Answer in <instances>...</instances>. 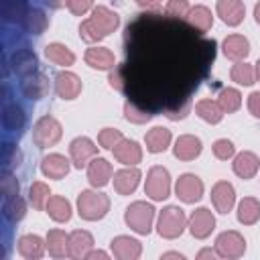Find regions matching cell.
I'll return each mask as SVG.
<instances>
[{"mask_svg":"<svg viewBox=\"0 0 260 260\" xmlns=\"http://www.w3.org/2000/svg\"><path fill=\"white\" fill-rule=\"evenodd\" d=\"M110 248H112V254L118 258V260H136L140 258L142 254V244L130 236H118L110 242Z\"/></svg>","mask_w":260,"mask_h":260,"instance_id":"cell-13","label":"cell"},{"mask_svg":"<svg viewBox=\"0 0 260 260\" xmlns=\"http://www.w3.org/2000/svg\"><path fill=\"white\" fill-rule=\"evenodd\" d=\"M122 138H124L122 132L116 130V128H104V130L98 134V142H100V146H102V148H108V150H112Z\"/></svg>","mask_w":260,"mask_h":260,"instance_id":"cell-45","label":"cell"},{"mask_svg":"<svg viewBox=\"0 0 260 260\" xmlns=\"http://www.w3.org/2000/svg\"><path fill=\"white\" fill-rule=\"evenodd\" d=\"M10 65H12V69H14L16 75L26 77V75H30V73L37 71L39 59H37V55L30 49H16L10 55Z\"/></svg>","mask_w":260,"mask_h":260,"instance_id":"cell-19","label":"cell"},{"mask_svg":"<svg viewBox=\"0 0 260 260\" xmlns=\"http://www.w3.org/2000/svg\"><path fill=\"white\" fill-rule=\"evenodd\" d=\"M45 57L55 63V65H61V67H69L75 63V55L69 47H65L63 43H49L45 47Z\"/></svg>","mask_w":260,"mask_h":260,"instance_id":"cell-32","label":"cell"},{"mask_svg":"<svg viewBox=\"0 0 260 260\" xmlns=\"http://www.w3.org/2000/svg\"><path fill=\"white\" fill-rule=\"evenodd\" d=\"M20 87H22V93H24L26 98H30V100H41V98H45V95L49 93V79H47V75L35 71V73H30V75L22 77Z\"/></svg>","mask_w":260,"mask_h":260,"instance_id":"cell-22","label":"cell"},{"mask_svg":"<svg viewBox=\"0 0 260 260\" xmlns=\"http://www.w3.org/2000/svg\"><path fill=\"white\" fill-rule=\"evenodd\" d=\"M93 246V236L85 230H75L69 234V256L79 260V258H85L87 252L91 250Z\"/></svg>","mask_w":260,"mask_h":260,"instance_id":"cell-26","label":"cell"},{"mask_svg":"<svg viewBox=\"0 0 260 260\" xmlns=\"http://www.w3.org/2000/svg\"><path fill=\"white\" fill-rule=\"evenodd\" d=\"M187 22L195 28V30H199V32H207L209 28H211V24H213V14H211V10L207 8V6H203V4H197V6H193L189 12H187Z\"/></svg>","mask_w":260,"mask_h":260,"instance_id":"cell-31","label":"cell"},{"mask_svg":"<svg viewBox=\"0 0 260 260\" xmlns=\"http://www.w3.org/2000/svg\"><path fill=\"white\" fill-rule=\"evenodd\" d=\"M211 150H213L215 158H219V160H228V158H232V156L236 154V146H234L232 140H228V138L215 140L213 146H211Z\"/></svg>","mask_w":260,"mask_h":260,"instance_id":"cell-46","label":"cell"},{"mask_svg":"<svg viewBox=\"0 0 260 260\" xmlns=\"http://www.w3.org/2000/svg\"><path fill=\"white\" fill-rule=\"evenodd\" d=\"M55 91L61 100H75L81 93V79L71 71H59L55 77Z\"/></svg>","mask_w":260,"mask_h":260,"instance_id":"cell-14","label":"cell"},{"mask_svg":"<svg viewBox=\"0 0 260 260\" xmlns=\"http://www.w3.org/2000/svg\"><path fill=\"white\" fill-rule=\"evenodd\" d=\"M45 2H47L51 8H55V10H57V8H63V6L67 4V0H45Z\"/></svg>","mask_w":260,"mask_h":260,"instance_id":"cell-54","label":"cell"},{"mask_svg":"<svg viewBox=\"0 0 260 260\" xmlns=\"http://www.w3.org/2000/svg\"><path fill=\"white\" fill-rule=\"evenodd\" d=\"M144 142H146V150L148 152H152V154L165 152L169 148V144H171V130H167L162 126H154L152 130L146 132Z\"/></svg>","mask_w":260,"mask_h":260,"instance_id":"cell-28","label":"cell"},{"mask_svg":"<svg viewBox=\"0 0 260 260\" xmlns=\"http://www.w3.org/2000/svg\"><path fill=\"white\" fill-rule=\"evenodd\" d=\"M47 250V240H43L37 234H26L18 240V254L26 260H39L43 258Z\"/></svg>","mask_w":260,"mask_h":260,"instance_id":"cell-23","label":"cell"},{"mask_svg":"<svg viewBox=\"0 0 260 260\" xmlns=\"http://www.w3.org/2000/svg\"><path fill=\"white\" fill-rule=\"evenodd\" d=\"M217 104L221 106L223 114H232L236 110H240L242 106V93L236 87H223L217 95Z\"/></svg>","mask_w":260,"mask_h":260,"instance_id":"cell-39","label":"cell"},{"mask_svg":"<svg viewBox=\"0 0 260 260\" xmlns=\"http://www.w3.org/2000/svg\"><path fill=\"white\" fill-rule=\"evenodd\" d=\"M0 191H2V197H4V199L18 195V191H20V183L16 181V177L12 175V171H2Z\"/></svg>","mask_w":260,"mask_h":260,"instance_id":"cell-42","label":"cell"},{"mask_svg":"<svg viewBox=\"0 0 260 260\" xmlns=\"http://www.w3.org/2000/svg\"><path fill=\"white\" fill-rule=\"evenodd\" d=\"M230 75H232V81H236L238 85H252L256 81V69L246 61H236Z\"/></svg>","mask_w":260,"mask_h":260,"instance_id":"cell-37","label":"cell"},{"mask_svg":"<svg viewBox=\"0 0 260 260\" xmlns=\"http://www.w3.org/2000/svg\"><path fill=\"white\" fill-rule=\"evenodd\" d=\"M215 230V217L207 207H197L189 215V232L197 240H205Z\"/></svg>","mask_w":260,"mask_h":260,"instance_id":"cell-9","label":"cell"},{"mask_svg":"<svg viewBox=\"0 0 260 260\" xmlns=\"http://www.w3.org/2000/svg\"><path fill=\"white\" fill-rule=\"evenodd\" d=\"M248 110L254 118H260V91H252L248 95Z\"/></svg>","mask_w":260,"mask_h":260,"instance_id":"cell-50","label":"cell"},{"mask_svg":"<svg viewBox=\"0 0 260 260\" xmlns=\"http://www.w3.org/2000/svg\"><path fill=\"white\" fill-rule=\"evenodd\" d=\"M232 167H234V173H236L240 179H252V177L258 173V169H260V160H258V156H256L254 152L242 150L240 154L234 156Z\"/></svg>","mask_w":260,"mask_h":260,"instance_id":"cell-24","label":"cell"},{"mask_svg":"<svg viewBox=\"0 0 260 260\" xmlns=\"http://www.w3.org/2000/svg\"><path fill=\"white\" fill-rule=\"evenodd\" d=\"M28 10L26 0H2V18L6 22H24Z\"/></svg>","mask_w":260,"mask_h":260,"instance_id":"cell-35","label":"cell"},{"mask_svg":"<svg viewBox=\"0 0 260 260\" xmlns=\"http://www.w3.org/2000/svg\"><path fill=\"white\" fill-rule=\"evenodd\" d=\"M95 154H98V146H95V142H93L91 138H87V136H77V138H73L71 144H69V156H71L73 167H77V169L87 167L89 160H91Z\"/></svg>","mask_w":260,"mask_h":260,"instance_id":"cell-8","label":"cell"},{"mask_svg":"<svg viewBox=\"0 0 260 260\" xmlns=\"http://www.w3.org/2000/svg\"><path fill=\"white\" fill-rule=\"evenodd\" d=\"M67 8L75 16H83L93 8V0H67Z\"/></svg>","mask_w":260,"mask_h":260,"instance_id":"cell-48","label":"cell"},{"mask_svg":"<svg viewBox=\"0 0 260 260\" xmlns=\"http://www.w3.org/2000/svg\"><path fill=\"white\" fill-rule=\"evenodd\" d=\"M201 140L193 134H183L175 140V146H173V154L179 158V160H193L201 154Z\"/></svg>","mask_w":260,"mask_h":260,"instance_id":"cell-20","label":"cell"},{"mask_svg":"<svg viewBox=\"0 0 260 260\" xmlns=\"http://www.w3.org/2000/svg\"><path fill=\"white\" fill-rule=\"evenodd\" d=\"M140 171L136 167H126L114 173V189L118 195H130L136 191L138 183H140Z\"/></svg>","mask_w":260,"mask_h":260,"instance_id":"cell-16","label":"cell"},{"mask_svg":"<svg viewBox=\"0 0 260 260\" xmlns=\"http://www.w3.org/2000/svg\"><path fill=\"white\" fill-rule=\"evenodd\" d=\"M61 134H63V128H61L59 120L53 116H41L35 122L32 140L39 148H49V146L57 144L61 140Z\"/></svg>","mask_w":260,"mask_h":260,"instance_id":"cell-4","label":"cell"},{"mask_svg":"<svg viewBox=\"0 0 260 260\" xmlns=\"http://www.w3.org/2000/svg\"><path fill=\"white\" fill-rule=\"evenodd\" d=\"M187 228V217L185 211L177 205H167L160 213H158V221H156V232L160 238L167 240H175L179 238Z\"/></svg>","mask_w":260,"mask_h":260,"instance_id":"cell-3","label":"cell"},{"mask_svg":"<svg viewBox=\"0 0 260 260\" xmlns=\"http://www.w3.org/2000/svg\"><path fill=\"white\" fill-rule=\"evenodd\" d=\"M71 169L69 158H65L59 152H51L41 160V173L49 179H63Z\"/></svg>","mask_w":260,"mask_h":260,"instance_id":"cell-18","label":"cell"},{"mask_svg":"<svg viewBox=\"0 0 260 260\" xmlns=\"http://www.w3.org/2000/svg\"><path fill=\"white\" fill-rule=\"evenodd\" d=\"M85 63L93 69H102V71H110L114 65H116V59H114V53L106 47H89L83 55Z\"/></svg>","mask_w":260,"mask_h":260,"instance_id":"cell-25","label":"cell"},{"mask_svg":"<svg viewBox=\"0 0 260 260\" xmlns=\"http://www.w3.org/2000/svg\"><path fill=\"white\" fill-rule=\"evenodd\" d=\"M2 213L6 219L10 221H20L24 215H26V203L20 195H14V197H8L4 199L2 203Z\"/></svg>","mask_w":260,"mask_h":260,"instance_id":"cell-36","label":"cell"},{"mask_svg":"<svg viewBox=\"0 0 260 260\" xmlns=\"http://www.w3.org/2000/svg\"><path fill=\"white\" fill-rule=\"evenodd\" d=\"M221 49L230 61H244L250 53V43L244 35H230L223 39Z\"/></svg>","mask_w":260,"mask_h":260,"instance_id":"cell-21","label":"cell"},{"mask_svg":"<svg viewBox=\"0 0 260 260\" xmlns=\"http://www.w3.org/2000/svg\"><path fill=\"white\" fill-rule=\"evenodd\" d=\"M91 22L100 28V32L104 35V37H108V35H112L118 26H120V16H118V12H114V10H110L108 6H95L93 10H91Z\"/></svg>","mask_w":260,"mask_h":260,"instance_id":"cell-17","label":"cell"},{"mask_svg":"<svg viewBox=\"0 0 260 260\" xmlns=\"http://www.w3.org/2000/svg\"><path fill=\"white\" fill-rule=\"evenodd\" d=\"M45 211L49 213V217L53 221H59V223H65L71 219V203L61 195H51Z\"/></svg>","mask_w":260,"mask_h":260,"instance_id":"cell-30","label":"cell"},{"mask_svg":"<svg viewBox=\"0 0 260 260\" xmlns=\"http://www.w3.org/2000/svg\"><path fill=\"white\" fill-rule=\"evenodd\" d=\"M124 116H126V120L132 122V124H144V122H148V120L152 118V114H150L146 108H142L140 104H136V102H132V100H128V102L124 104Z\"/></svg>","mask_w":260,"mask_h":260,"instance_id":"cell-41","label":"cell"},{"mask_svg":"<svg viewBox=\"0 0 260 260\" xmlns=\"http://www.w3.org/2000/svg\"><path fill=\"white\" fill-rule=\"evenodd\" d=\"M175 193L183 203H197L203 197V183L197 175L185 173L175 183Z\"/></svg>","mask_w":260,"mask_h":260,"instance_id":"cell-7","label":"cell"},{"mask_svg":"<svg viewBox=\"0 0 260 260\" xmlns=\"http://www.w3.org/2000/svg\"><path fill=\"white\" fill-rule=\"evenodd\" d=\"M165 10H167V14L173 16V18H185L191 8H189V2H187V0H169Z\"/></svg>","mask_w":260,"mask_h":260,"instance_id":"cell-47","label":"cell"},{"mask_svg":"<svg viewBox=\"0 0 260 260\" xmlns=\"http://www.w3.org/2000/svg\"><path fill=\"white\" fill-rule=\"evenodd\" d=\"M215 256H217V252L211 250V248H203V250L197 252V258H199V260H203V258H211V260H213Z\"/></svg>","mask_w":260,"mask_h":260,"instance_id":"cell-52","label":"cell"},{"mask_svg":"<svg viewBox=\"0 0 260 260\" xmlns=\"http://www.w3.org/2000/svg\"><path fill=\"white\" fill-rule=\"evenodd\" d=\"M45 240H47V252L53 258L69 256V236L63 230H49Z\"/></svg>","mask_w":260,"mask_h":260,"instance_id":"cell-29","label":"cell"},{"mask_svg":"<svg viewBox=\"0 0 260 260\" xmlns=\"http://www.w3.org/2000/svg\"><path fill=\"white\" fill-rule=\"evenodd\" d=\"M215 252L219 258H228V260L240 258L246 252V240L240 232H234V230L223 232L215 238Z\"/></svg>","mask_w":260,"mask_h":260,"instance_id":"cell-6","label":"cell"},{"mask_svg":"<svg viewBox=\"0 0 260 260\" xmlns=\"http://www.w3.org/2000/svg\"><path fill=\"white\" fill-rule=\"evenodd\" d=\"M195 112H197V116L203 120V122H207V124H219L221 122V118H223V110H221V106L215 102V100H199L197 104H195Z\"/></svg>","mask_w":260,"mask_h":260,"instance_id":"cell-34","label":"cell"},{"mask_svg":"<svg viewBox=\"0 0 260 260\" xmlns=\"http://www.w3.org/2000/svg\"><path fill=\"white\" fill-rule=\"evenodd\" d=\"M160 2H162V0H136V4H138L140 8H156Z\"/></svg>","mask_w":260,"mask_h":260,"instance_id":"cell-53","label":"cell"},{"mask_svg":"<svg viewBox=\"0 0 260 260\" xmlns=\"http://www.w3.org/2000/svg\"><path fill=\"white\" fill-rule=\"evenodd\" d=\"M124 67L122 65H114L112 69H110V85L114 87V89H118V91H122L124 89Z\"/></svg>","mask_w":260,"mask_h":260,"instance_id":"cell-49","label":"cell"},{"mask_svg":"<svg viewBox=\"0 0 260 260\" xmlns=\"http://www.w3.org/2000/svg\"><path fill=\"white\" fill-rule=\"evenodd\" d=\"M20 160H22L20 150H18L16 146H12V144H6L4 150H2V171H12V169H16V167L20 165Z\"/></svg>","mask_w":260,"mask_h":260,"instance_id":"cell-44","label":"cell"},{"mask_svg":"<svg viewBox=\"0 0 260 260\" xmlns=\"http://www.w3.org/2000/svg\"><path fill=\"white\" fill-rule=\"evenodd\" d=\"M211 203H213L215 211H219V213L232 211V207H234V203H236L234 185L228 183V181H217V183L211 187Z\"/></svg>","mask_w":260,"mask_h":260,"instance_id":"cell-10","label":"cell"},{"mask_svg":"<svg viewBox=\"0 0 260 260\" xmlns=\"http://www.w3.org/2000/svg\"><path fill=\"white\" fill-rule=\"evenodd\" d=\"M49 197H51L49 185H45V183H41V181H37V183L30 185V189H28V201L32 203L35 209H45Z\"/></svg>","mask_w":260,"mask_h":260,"instance_id":"cell-40","label":"cell"},{"mask_svg":"<svg viewBox=\"0 0 260 260\" xmlns=\"http://www.w3.org/2000/svg\"><path fill=\"white\" fill-rule=\"evenodd\" d=\"M124 221L132 232L140 236H148L152 230V221H154V207L146 201H134L126 207Z\"/></svg>","mask_w":260,"mask_h":260,"instance_id":"cell-2","label":"cell"},{"mask_svg":"<svg viewBox=\"0 0 260 260\" xmlns=\"http://www.w3.org/2000/svg\"><path fill=\"white\" fill-rule=\"evenodd\" d=\"M254 18H256V22L260 24V2L254 6Z\"/></svg>","mask_w":260,"mask_h":260,"instance_id":"cell-56","label":"cell"},{"mask_svg":"<svg viewBox=\"0 0 260 260\" xmlns=\"http://www.w3.org/2000/svg\"><path fill=\"white\" fill-rule=\"evenodd\" d=\"M114 158L118 162H122L124 167H134L142 160V148L136 140H130V138H122L114 148Z\"/></svg>","mask_w":260,"mask_h":260,"instance_id":"cell-11","label":"cell"},{"mask_svg":"<svg viewBox=\"0 0 260 260\" xmlns=\"http://www.w3.org/2000/svg\"><path fill=\"white\" fill-rule=\"evenodd\" d=\"M144 193L152 199V201H162L171 195V175L165 167L156 165L148 171L146 175V183H144Z\"/></svg>","mask_w":260,"mask_h":260,"instance_id":"cell-5","label":"cell"},{"mask_svg":"<svg viewBox=\"0 0 260 260\" xmlns=\"http://www.w3.org/2000/svg\"><path fill=\"white\" fill-rule=\"evenodd\" d=\"M47 26H49V16L41 8H30L24 18V28L32 35H41L47 30Z\"/></svg>","mask_w":260,"mask_h":260,"instance_id":"cell-38","label":"cell"},{"mask_svg":"<svg viewBox=\"0 0 260 260\" xmlns=\"http://www.w3.org/2000/svg\"><path fill=\"white\" fill-rule=\"evenodd\" d=\"M85 258H87V260H95V258L106 260V258H108V252H104V250H89Z\"/></svg>","mask_w":260,"mask_h":260,"instance_id":"cell-51","label":"cell"},{"mask_svg":"<svg viewBox=\"0 0 260 260\" xmlns=\"http://www.w3.org/2000/svg\"><path fill=\"white\" fill-rule=\"evenodd\" d=\"M114 177V169L112 165L102 158V156H93L87 165V181L91 187H106L110 183V179Z\"/></svg>","mask_w":260,"mask_h":260,"instance_id":"cell-12","label":"cell"},{"mask_svg":"<svg viewBox=\"0 0 260 260\" xmlns=\"http://www.w3.org/2000/svg\"><path fill=\"white\" fill-rule=\"evenodd\" d=\"M2 124L10 132H20L26 124V116H24L22 108L16 106L14 102H4V106H2Z\"/></svg>","mask_w":260,"mask_h":260,"instance_id":"cell-27","label":"cell"},{"mask_svg":"<svg viewBox=\"0 0 260 260\" xmlns=\"http://www.w3.org/2000/svg\"><path fill=\"white\" fill-rule=\"evenodd\" d=\"M79 37H81L85 43H100L102 39H106V37L100 32V28L91 22V18L81 20V24H79Z\"/></svg>","mask_w":260,"mask_h":260,"instance_id":"cell-43","label":"cell"},{"mask_svg":"<svg viewBox=\"0 0 260 260\" xmlns=\"http://www.w3.org/2000/svg\"><path fill=\"white\" fill-rule=\"evenodd\" d=\"M260 219V201L256 197H244L238 203V221L244 225H254Z\"/></svg>","mask_w":260,"mask_h":260,"instance_id":"cell-33","label":"cell"},{"mask_svg":"<svg viewBox=\"0 0 260 260\" xmlns=\"http://www.w3.org/2000/svg\"><path fill=\"white\" fill-rule=\"evenodd\" d=\"M160 258H179V260H183L185 256H183V254H179V252H165Z\"/></svg>","mask_w":260,"mask_h":260,"instance_id":"cell-55","label":"cell"},{"mask_svg":"<svg viewBox=\"0 0 260 260\" xmlns=\"http://www.w3.org/2000/svg\"><path fill=\"white\" fill-rule=\"evenodd\" d=\"M217 16L228 24V26H238L244 20L246 8L242 0H217L215 4Z\"/></svg>","mask_w":260,"mask_h":260,"instance_id":"cell-15","label":"cell"},{"mask_svg":"<svg viewBox=\"0 0 260 260\" xmlns=\"http://www.w3.org/2000/svg\"><path fill=\"white\" fill-rule=\"evenodd\" d=\"M110 211V197L102 191L85 189L77 197V213L85 221H98Z\"/></svg>","mask_w":260,"mask_h":260,"instance_id":"cell-1","label":"cell"},{"mask_svg":"<svg viewBox=\"0 0 260 260\" xmlns=\"http://www.w3.org/2000/svg\"><path fill=\"white\" fill-rule=\"evenodd\" d=\"M254 69H256V79L260 81V59L256 61V67H254Z\"/></svg>","mask_w":260,"mask_h":260,"instance_id":"cell-57","label":"cell"}]
</instances>
